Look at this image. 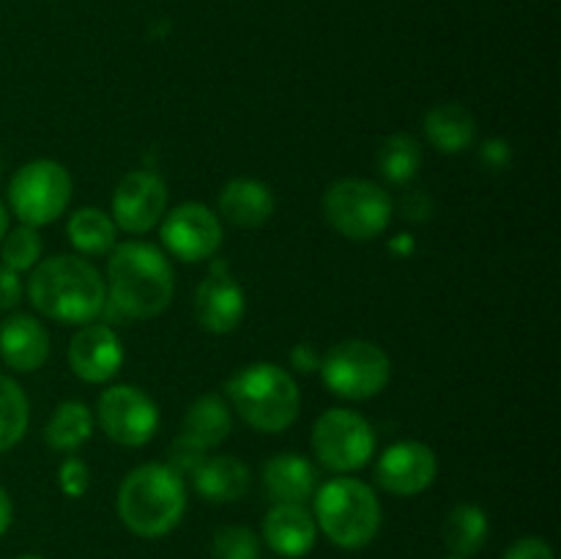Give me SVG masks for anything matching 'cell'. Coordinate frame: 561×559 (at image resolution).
<instances>
[{"instance_id": "1", "label": "cell", "mask_w": 561, "mask_h": 559, "mask_svg": "<svg viewBox=\"0 0 561 559\" xmlns=\"http://www.w3.org/2000/svg\"><path fill=\"white\" fill-rule=\"evenodd\" d=\"M27 299L44 318L58 323H91L107 305V285L80 255L44 258L31 269Z\"/></svg>"}, {"instance_id": "2", "label": "cell", "mask_w": 561, "mask_h": 559, "mask_svg": "<svg viewBox=\"0 0 561 559\" xmlns=\"http://www.w3.org/2000/svg\"><path fill=\"white\" fill-rule=\"evenodd\" d=\"M115 310L135 321L162 316L175 294V272L159 247L146 241L115 244L104 280Z\"/></svg>"}, {"instance_id": "3", "label": "cell", "mask_w": 561, "mask_h": 559, "mask_svg": "<svg viewBox=\"0 0 561 559\" xmlns=\"http://www.w3.org/2000/svg\"><path fill=\"white\" fill-rule=\"evenodd\" d=\"M115 510L126 529L137 537H164L186 513V486L168 464H142L118 486Z\"/></svg>"}, {"instance_id": "4", "label": "cell", "mask_w": 561, "mask_h": 559, "mask_svg": "<svg viewBox=\"0 0 561 559\" xmlns=\"http://www.w3.org/2000/svg\"><path fill=\"white\" fill-rule=\"evenodd\" d=\"M228 398L241 420L261 433L288 431L301 409L294 376L272 362H252L228 381Z\"/></svg>"}, {"instance_id": "5", "label": "cell", "mask_w": 561, "mask_h": 559, "mask_svg": "<svg viewBox=\"0 0 561 559\" xmlns=\"http://www.w3.org/2000/svg\"><path fill=\"white\" fill-rule=\"evenodd\" d=\"M318 529L340 548H365L376 540L381 529V502L367 482L354 477H334L316 488Z\"/></svg>"}, {"instance_id": "6", "label": "cell", "mask_w": 561, "mask_h": 559, "mask_svg": "<svg viewBox=\"0 0 561 559\" xmlns=\"http://www.w3.org/2000/svg\"><path fill=\"white\" fill-rule=\"evenodd\" d=\"M327 223L351 241H370L392 223V197L367 179H340L323 195Z\"/></svg>"}, {"instance_id": "7", "label": "cell", "mask_w": 561, "mask_h": 559, "mask_svg": "<svg viewBox=\"0 0 561 559\" xmlns=\"http://www.w3.org/2000/svg\"><path fill=\"white\" fill-rule=\"evenodd\" d=\"M321 376L329 392L345 400H370L383 392L392 376V362L370 340H343L321 360Z\"/></svg>"}, {"instance_id": "8", "label": "cell", "mask_w": 561, "mask_h": 559, "mask_svg": "<svg viewBox=\"0 0 561 559\" xmlns=\"http://www.w3.org/2000/svg\"><path fill=\"white\" fill-rule=\"evenodd\" d=\"M71 175L55 159H33L22 164L9 184V206L27 228L55 223L71 203Z\"/></svg>"}, {"instance_id": "9", "label": "cell", "mask_w": 561, "mask_h": 559, "mask_svg": "<svg viewBox=\"0 0 561 559\" xmlns=\"http://www.w3.org/2000/svg\"><path fill=\"white\" fill-rule=\"evenodd\" d=\"M312 453L327 469L359 471L376 455V431L354 409H329L312 425Z\"/></svg>"}, {"instance_id": "10", "label": "cell", "mask_w": 561, "mask_h": 559, "mask_svg": "<svg viewBox=\"0 0 561 559\" xmlns=\"http://www.w3.org/2000/svg\"><path fill=\"white\" fill-rule=\"evenodd\" d=\"M96 417L107 438L121 447H142L159 427V409L151 395L135 384H115L99 395Z\"/></svg>"}, {"instance_id": "11", "label": "cell", "mask_w": 561, "mask_h": 559, "mask_svg": "<svg viewBox=\"0 0 561 559\" xmlns=\"http://www.w3.org/2000/svg\"><path fill=\"white\" fill-rule=\"evenodd\" d=\"M162 244L184 263H201L222 247V223L203 203H181L162 217Z\"/></svg>"}, {"instance_id": "12", "label": "cell", "mask_w": 561, "mask_h": 559, "mask_svg": "<svg viewBox=\"0 0 561 559\" xmlns=\"http://www.w3.org/2000/svg\"><path fill=\"white\" fill-rule=\"evenodd\" d=\"M168 184L153 170H131L113 192V223L126 233H148L168 214Z\"/></svg>"}, {"instance_id": "13", "label": "cell", "mask_w": 561, "mask_h": 559, "mask_svg": "<svg viewBox=\"0 0 561 559\" xmlns=\"http://www.w3.org/2000/svg\"><path fill=\"white\" fill-rule=\"evenodd\" d=\"M438 475V460L427 444L398 442L378 458L376 480L392 497H416L427 491Z\"/></svg>"}, {"instance_id": "14", "label": "cell", "mask_w": 561, "mask_h": 559, "mask_svg": "<svg viewBox=\"0 0 561 559\" xmlns=\"http://www.w3.org/2000/svg\"><path fill=\"white\" fill-rule=\"evenodd\" d=\"M124 365V345L107 323H85L69 343V367L88 384H104L118 376Z\"/></svg>"}, {"instance_id": "15", "label": "cell", "mask_w": 561, "mask_h": 559, "mask_svg": "<svg viewBox=\"0 0 561 559\" xmlns=\"http://www.w3.org/2000/svg\"><path fill=\"white\" fill-rule=\"evenodd\" d=\"M247 310V299L241 285L217 266L195 290V318L206 332L228 334L241 323Z\"/></svg>"}, {"instance_id": "16", "label": "cell", "mask_w": 561, "mask_h": 559, "mask_svg": "<svg viewBox=\"0 0 561 559\" xmlns=\"http://www.w3.org/2000/svg\"><path fill=\"white\" fill-rule=\"evenodd\" d=\"M263 537L279 557H305L318 540V524L305 504L279 502L263 518Z\"/></svg>"}, {"instance_id": "17", "label": "cell", "mask_w": 561, "mask_h": 559, "mask_svg": "<svg viewBox=\"0 0 561 559\" xmlns=\"http://www.w3.org/2000/svg\"><path fill=\"white\" fill-rule=\"evenodd\" d=\"M49 356V334L33 316H9L0 323V360L16 373L44 367Z\"/></svg>"}, {"instance_id": "18", "label": "cell", "mask_w": 561, "mask_h": 559, "mask_svg": "<svg viewBox=\"0 0 561 559\" xmlns=\"http://www.w3.org/2000/svg\"><path fill=\"white\" fill-rule=\"evenodd\" d=\"M318 471L307 458L294 453L274 455L263 466V491L274 504H305L316 493Z\"/></svg>"}, {"instance_id": "19", "label": "cell", "mask_w": 561, "mask_h": 559, "mask_svg": "<svg viewBox=\"0 0 561 559\" xmlns=\"http://www.w3.org/2000/svg\"><path fill=\"white\" fill-rule=\"evenodd\" d=\"M219 214L236 228H261L274 214V192L257 179H233L219 192Z\"/></svg>"}, {"instance_id": "20", "label": "cell", "mask_w": 561, "mask_h": 559, "mask_svg": "<svg viewBox=\"0 0 561 559\" xmlns=\"http://www.w3.org/2000/svg\"><path fill=\"white\" fill-rule=\"evenodd\" d=\"M192 480H195V491L206 502L228 504L247 497L252 475L241 458H233V455H214V458H206L197 466Z\"/></svg>"}, {"instance_id": "21", "label": "cell", "mask_w": 561, "mask_h": 559, "mask_svg": "<svg viewBox=\"0 0 561 559\" xmlns=\"http://www.w3.org/2000/svg\"><path fill=\"white\" fill-rule=\"evenodd\" d=\"M425 137L436 151L463 153L477 137L474 113L458 102L436 104L425 115Z\"/></svg>"}, {"instance_id": "22", "label": "cell", "mask_w": 561, "mask_h": 559, "mask_svg": "<svg viewBox=\"0 0 561 559\" xmlns=\"http://www.w3.org/2000/svg\"><path fill=\"white\" fill-rule=\"evenodd\" d=\"M66 233H69L71 247L80 255H107V252L115 250V241H118V225L102 208L85 206L71 214Z\"/></svg>"}, {"instance_id": "23", "label": "cell", "mask_w": 561, "mask_h": 559, "mask_svg": "<svg viewBox=\"0 0 561 559\" xmlns=\"http://www.w3.org/2000/svg\"><path fill=\"white\" fill-rule=\"evenodd\" d=\"M93 433V414L80 400H64L49 417L44 438L55 453H77Z\"/></svg>"}, {"instance_id": "24", "label": "cell", "mask_w": 561, "mask_h": 559, "mask_svg": "<svg viewBox=\"0 0 561 559\" xmlns=\"http://www.w3.org/2000/svg\"><path fill=\"white\" fill-rule=\"evenodd\" d=\"M233 427V417H230V406L225 403L219 395H203L195 403L186 409L184 431L190 438H195L203 447H217L230 436Z\"/></svg>"}, {"instance_id": "25", "label": "cell", "mask_w": 561, "mask_h": 559, "mask_svg": "<svg viewBox=\"0 0 561 559\" xmlns=\"http://www.w3.org/2000/svg\"><path fill=\"white\" fill-rule=\"evenodd\" d=\"M488 529L491 526H488L485 510L463 502L449 510L447 521H444V543L453 551V557L469 559L485 546Z\"/></svg>"}, {"instance_id": "26", "label": "cell", "mask_w": 561, "mask_h": 559, "mask_svg": "<svg viewBox=\"0 0 561 559\" xmlns=\"http://www.w3.org/2000/svg\"><path fill=\"white\" fill-rule=\"evenodd\" d=\"M378 170L392 184H409L422 168V146L411 135H392L378 148Z\"/></svg>"}, {"instance_id": "27", "label": "cell", "mask_w": 561, "mask_h": 559, "mask_svg": "<svg viewBox=\"0 0 561 559\" xmlns=\"http://www.w3.org/2000/svg\"><path fill=\"white\" fill-rule=\"evenodd\" d=\"M27 422H31V406L20 384L9 376H0V453L25 438Z\"/></svg>"}, {"instance_id": "28", "label": "cell", "mask_w": 561, "mask_h": 559, "mask_svg": "<svg viewBox=\"0 0 561 559\" xmlns=\"http://www.w3.org/2000/svg\"><path fill=\"white\" fill-rule=\"evenodd\" d=\"M0 255H3V266L14 269V272H31L38 261H42V239H38L36 228H20L9 230L0 241Z\"/></svg>"}, {"instance_id": "29", "label": "cell", "mask_w": 561, "mask_h": 559, "mask_svg": "<svg viewBox=\"0 0 561 559\" xmlns=\"http://www.w3.org/2000/svg\"><path fill=\"white\" fill-rule=\"evenodd\" d=\"M214 559H261V540L250 526H222L211 537Z\"/></svg>"}, {"instance_id": "30", "label": "cell", "mask_w": 561, "mask_h": 559, "mask_svg": "<svg viewBox=\"0 0 561 559\" xmlns=\"http://www.w3.org/2000/svg\"><path fill=\"white\" fill-rule=\"evenodd\" d=\"M206 460V447L197 444L195 438H190L186 433H181L173 444H170V469L179 471L181 477L184 475H195L197 466Z\"/></svg>"}, {"instance_id": "31", "label": "cell", "mask_w": 561, "mask_h": 559, "mask_svg": "<svg viewBox=\"0 0 561 559\" xmlns=\"http://www.w3.org/2000/svg\"><path fill=\"white\" fill-rule=\"evenodd\" d=\"M58 486L66 497H71V499L82 497V493L88 491V486H91V471H88L85 460L77 458V455H69V458L60 464Z\"/></svg>"}, {"instance_id": "32", "label": "cell", "mask_w": 561, "mask_h": 559, "mask_svg": "<svg viewBox=\"0 0 561 559\" xmlns=\"http://www.w3.org/2000/svg\"><path fill=\"white\" fill-rule=\"evenodd\" d=\"M504 559H557L553 548L542 537H520L507 548Z\"/></svg>"}, {"instance_id": "33", "label": "cell", "mask_w": 561, "mask_h": 559, "mask_svg": "<svg viewBox=\"0 0 561 559\" xmlns=\"http://www.w3.org/2000/svg\"><path fill=\"white\" fill-rule=\"evenodd\" d=\"M22 294H25V288H22L20 272L0 263V310H11V307L20 305Z\"/></svg>"}, {"instance_id": "34", "label": "cell", "mask_w": 561, "mask_h": 559, "mask_svg": "<svg viewBox=\"0 0 561 559\" xmlns=\"http://www.w3.org/2000/svg\"><path fill=\"white\" fill-rule=\"evenodd\" d=\"M510 159H513V151H510V146L504 140H488L482 146V162L491 170H504L510 164Z\"/></svg>"}, {"instance_id": "35", "label": "cell", "mask_w": 561, "mask_h": 559, "mask_svg": "<svg viewBox=\"0 0 561 559\" xmlns=\"http://www.w3.org/2000/svg\"><path fill=\"white\" fill-rule=\"evenodd\" d=\"M290 362H294L296 370H301V373H312L321 367V356H318V351L307 343L296 345V349L290 351Z\"/></svg>"}, {"instance_id": "36", "label": "cell", "mask_w": 561, "mask_h": 559, "mask_svg": "<svg viewBox=\"0 0 561 559\" xmlns=\"http://www.w3.org/2000/svg\"><path fill=\"white\" fill-rule=\"evenodd\" d=\"M431 208H433L431 201H427L422 192H411V195H405V201H403L405 217H411V219H425L427 214H431Z\"/></svg>"}, {"instance_id": "37", "label": "cell", "mask_w": 561, "mask_h": 559, "mask_svg": "<svg viewBox=\"0 0 561 559\" xmlns=\"http://www.w3.org/2000/svg\"><path fill=\"white\" fill-rule=\"evenodd\" d=\"M11 518H14V504H11L9 491H5V488L0 486V537H3L5 532H9Z\"/></svg>"}, {"instance_id": "38", "label": "cell", "mask_w": 561, "mask_h": 559, "mask_svg": "<svg viewBox=\"0 0 561 559\" xmlns=\"http://www.w3.org/2000/svg\"><path fill=\"white\" fill-rule=\"evenodd\" d=\"M5 233H9V212H5V206L0 203V241H3Z\"/></svg>"}, {"instance_id": "39", "label": "cell", "mask_w": 561, "mask_h": 559, "mask_svg": "<svg viewBox=\"0 0 561 559\" xmlns=\"http://www.w3.org/2000/svg\"><path fill=\"white\" fill-rule=\"evenodd\" d=\"M16 559H44V557H36V554H25V557H16Z\"/></svg>"}, {"instance_id": "40", "label": "cell", "mask_w": 561, "mask_h": 559, "mask_svg": "<svg viewBox=\"0 0 561 559\" xmlns=\"http://www.w3.org/2000/svg\"><path fill=\"white\" fill-rule=\"evenodd\" d=\"M447 559H460V557H447Z\"/></svg>"}, {"instance_id": "41", "label": "cell", "mask_w": 561, "mask_h": 559, "mask_svg": "<svg viewBox=\"0 0 561 559\" xmlns=\"http://www.w3.org/2000/svg\"><path fill=\"white\" fill-rule=\"evenodd\" d=\"M0 170H3V162H0Z\"/></svg>"}]
</instances>
